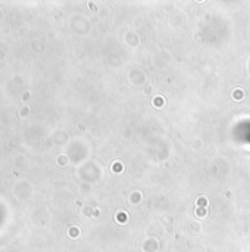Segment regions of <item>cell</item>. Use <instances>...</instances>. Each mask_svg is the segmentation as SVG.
<instances>
[{
    "instance_id": "5",
    "label": "cell",
    "mask_w": 250,
    "mask_h": 252,
    "mask_svg": "<svg viewBox=\"0 0 250 252\" xmlns=\"http://www.w3.org/2000/svg\"><path fill=\"white\" fill-rule=\"evenodd\" d=\"M156 105H157V106H160V105H162V102H160V99H156Z\"/></svg>"
},
{
    "instance_id": "3",
    "label": "cell",
    "mask_w": 250,
    "mask_h": 252,
    "mask_svg": "<svg viewBox=\"0 0 250 252\" xmlns=\"http://www.w3.org/2000/svg\"><path fill=\"white\" fill-rule=\"evenodd\" d=\"M113 171L121 173V171H122V165H121V164H118V162H115V164H113Z\"/></svg>"
},
{
    "instance_id": "2",
    "label": "cell",
    "mask_w": 250,
    "mask_h": 252,
    "mask_svg": "<svg viewBox=\"0 0 250 252\" xmlns=\"http://www.w3.org/2000/svg\"><path fill=\"white\" fill-rule=\"evenodd\" d=\"M234 99H241L243 97V91H241V88H235V91H234Z\"/></svg>"
},
{
    "instance_id": "4",
    "label": "cell",
    "mask_w": 250,
    "mask_h": 252,
    "mask_svg": "<svg viewBox=\"0 0 250 252\" xmlns=\"http://www.w3.org/2000/svg\"><path fill=\"white\" fill-rule=\"evenodd\" d=\"M196 214H197L199 217H200V215H206V214H207V211H206V209H205V208H202V209L199 208L197 211H196Z\"/></svg>"
},
{
    "instance_id": "1",
    "label": "cell",
    "mask_w": 250,
    "mask_h": 252,
    "mask_svg": "<svg viewBox=\"0 0 250 252\" xmlns=\"http://www.w3.org/2000/svg\"><path fill=\"white\" fill-rule=\"evenodd\" d=\"M196 203H197L199 208H205V207L207 205V200H206V198H202V196H200V198L196 200Z\"/></svg>"
}]
</instances>
